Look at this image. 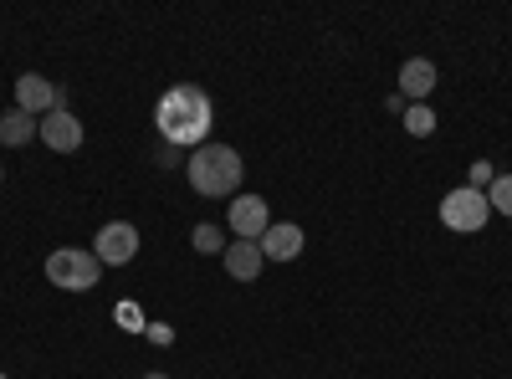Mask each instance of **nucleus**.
Returning a JSON list of instances; mask_svg holds the SVG:
<instances>
[{"label": "nucleus", "mask_w": 512, "mask_h": 379, "mask_svg": "<svg viewBox=\"0 0 512 379\" xmlns=\"http://www.w3.org/2000/svg\"><path fill=\"white\" fill-rule=\"evenodd\" d=\"M16 108L31 113V118H47V113L67 108V93L57 88V82H47L41 72H21L16 77Z\"/></svg>", "instance_id": "obj_5"}, {"label": "nucleus", "mask_w": 512, "mask_h": 379, "mask_svg": "<svg viewBox=\"0 0 512 379\" xmlns=\"http://www.w3.org/2000/svg\"><path fill=\"white\" fill-rule=\"evenodd\" d=\"M98 277H103V262L82 246H62L47 257V282L62 292H88V287H98Z\"/></svg>", "instance_id": "obj_3"}, {"label": "nucleus", "mask_w": 512, "mask_h": 379, "mask_svg": "<svg viewBox=\"0 0 512 379\" xmlns=\"http://www.w3.org/2000/svg\"><path fill=\"white\" fill-rule=\"evenodd\" d=\"M441 221L451 226V231H482L487 221H492V205H487V195L482 190H472V185H456V190H446L441 195Z\"/></svg>", "instance_id": "obj_4"}, {"label": "nucleus", "mask_w": 512, "mask_h": 379, "mask_svg": "<svg viewBox=\"0 0 512 379\" xmlns=\"http://www.w3.org/2000/svg\"><path fill=\"white\" fill-rule=\"evenodd\" d=\"M226 226L236 231V241H262L267 226H272V210H267L262 195H236L226 205Z\"/></svg>", "instance_id": "obj_7"}, {"label": "nucleus", "mask_w": 512, "mask_h": 379, "mask_svg": "<svg viewBox=\"0 0 512 379\" xmlns=\"http://www.w3.org/2000/svg\"><path fill=\"white\" fill-rule=\"evenodd\" d=\"M226 272L236 277V282H256L262 277V267H267V257H262V246L256 241H236V246H226Z\"/></svg>", "instance_id": "obj_11"}, {"label": "nucleus", "mask_w": 512, "mask_h": 379, "mask_svg": "<svg viewBox=\"0 0 512 379\" xmlns=\"http://www.w3.org/2000/svg\"><path fill=\"white\" fill-rule=\"evenodd\" d=\"M36 134H41V123L31 113H21V108H11L6 118H0V144H11V149L26 144V139H36Z\"/></svg>", "instance_id": "obj_12"}, {"label": "nucleus", "mask_w": 512, "mask_h": 379, "mask_svg": "<svg viewBox=\"0 0 512 379\" xmlns=\"http://www.w3.org/2000/svg\"><path fill=\"white\" fill-rule=\"evenodd\" d=\"M185 175H190V190L205 195V200H236L241 190V175H246V164L231 144H200L190 159H185Z\"/></svg>", "instance_id": "obj_2"}, {"label": "nucleus", "mask_w": 512, "mask_h": 379, "mask_svg": "<svg viewBox=\"0 0 512 379\" xmlns=\"http://www.w3.org/2000/svg\"><path fill=\"white\" fill-rule=\"evenodd\" d=\"M144 379H169V374H144Z\"/></svg>", "instance_id": "obj_17"}, {"label": "nucleus", "mask_w": 512, "mask_h": 379, "mask_svg": "<svg viewBox=\"0 0 512 379\" xmlns=\"http://www.w3.org/2000/svg\"><path fill=\"white\" fill-rule=\"evenodd\" d=\"M93 257L103 262V267H128L139 257V231H134V221H108L103 231H98V241H93Z\"/></svg>", "instance_id": "obj_6"}, {"label": "nucleus", "mask_w": 512, "mask_h": 379, "mask_svg": "<svg viewBox=\"0 0 512 379\" xmlns=\"http://www.w3.org/2000/svg\"><path fill=\"white\" fill-rule=\"evenodd\" d=\"M405 129H410L415 139H431V134H436V113L425 108V103H410V108H405Z\"/></svg>", "instance_id": "obj_15"}, {"label": "nucleus", "mask_w": 512, "mask_h": 379, "mask_svg": "<svg viewBox=\"0 0 512 379\" xmlns=\"http://www.w3.org/2000/svg\"><path fill=\"white\" fill-rule=\"evenodd\" d=\"M41 144H47L52 154H77V149H82V123H77V113H72V108H57V113L41 118Z\"/></svg>", "instance_id": "obj_8"}, {"label": "nucleus", "mask_w": 512, "mask_h": 379, "mask_svg": "<svg viewBox=\"0 0 512 379\" xmlns=\"http://www.w3.org/2000/svg\"><path fill=\"white\" fill-rule=\"evenodd\" d=\"M436 93V62H425V57H410L400 67V98L405 103H425Z\"/></svg>", "instance_id": "obj_10"}, {"label": "nucleus", "mask_w": 512, "mask_h": 379, "mask_svg": "<svg viewBox=\"0 0 512 379\" xmlns=\"http://www.w3.org/2000/svg\"><path fill=\"white\" fill-rule=\"evenodd\" d=\"M492 180H497L492 159H477V164H472V175H466V185H472V190H482V195H487V185H492Z\"/></svg>", "instance_id": "obj_16"}, {"label": "nucleus", "mask_w": 512, "mask_h": 379, "mask_svg": "<svg viewBox=\"0 0 512 379\" xmlns=\"http://www.w3.org/2000/svg\"><path fill=\"white\" fill-rule=\"evenodd\" d=\"M0 379H6V374H0Z\"/></svg>", "instance_id": "obj_19"}, {"label": "nucleus", "mask_w": 512, "mask_h": 379, "mask_svg": "<svg viewBox=\"0 0 512 379\" xmlns=\"http://www.w3.org/2000/svg\"><path fill=\"white\" fill-rule=\"evenodd\" d=\"M190 246L200 251V257H216V251L226 257V231H221V226H210V221H200V226L190 231Z\"/></svg>", "instance_id": "obj_13"}, {"label": "nucleus", "mask_w": 512, "mask_h": 379, "mask_svg": "<svg viewBox=\"0 0 512 379\" xmlns=\"http://www.w3.org/2000/svg\"><path fill=\"white\" fill-rule=\"evenodd\" d=\"M0 180H6V170H0Z\"/></svg>", "instance_id": "obj_18"}, {"label": "nucleus", "mask_w": 512, "mask_h": 379, "mask_svg": "<svg viewBox=\"0 0 512 379\" xmlns=\"http://www.w3.org/2000/svg\"><path fill=\"white\" fill-rule=\"evenodd\" d=\"M256 246H262V257H267V262H292L297 251H303V226H292V221H272V226H267V236L256 241Z\"/></svg>", "instance_id": "obj_9"}, {"label": "nucleus", "mask_w": 512, "mask_h": 379, "mask_svg": "<svg viewBox=\"0 0 512 379\" xmlns=\"http://www.w3.org/2000/svg\"><path fill=\"white\" fill-rule=\"evenodd\" d=\"M154 123H159V134L164 144H175V149H200L210 144V123H216V103H210L205 88H195V82H175L159 108H154Z\"/></svg>", "instance_id": "obj_1"}, {"label": "nucleus", "mask_w": 512, "mask_h": 379, "mask_svg": "<svg viewBox=\"0 0 512 379\" xmlns=\"http://www.w3.org/2000/svg\"><path fill=\"white\" fill-rule=\"evenodd\" d=\"M487 205H492V216H507L512 221V175H497L487 185Z\"/></svg>", "instance_id": "obj_14"}]
</instances>
